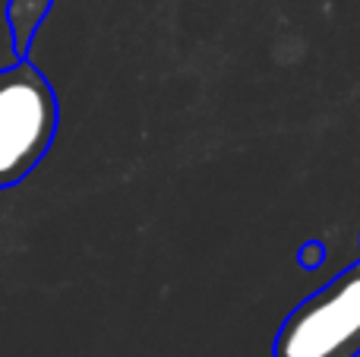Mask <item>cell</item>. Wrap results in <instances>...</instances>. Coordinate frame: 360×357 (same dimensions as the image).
Returning <instances> with one entry per match:
<instances>
[{
  "label": "cell",
  "instance_id": "1",
  "mask_svg": "<svg viewBox=\"0 0 360 357\" xmlns=\"http://www.w3.org/2000/svg\"><path fill=\"white\" fill-rule=\"evenodd\" d=\"M57 95L32 63L0 70V187L19 183L48 152Z\"/></svg>",
  "mask_w": 360,
  "mask_h": 357
},
{
  "label": "cell",
  "instance_id": "2",
  "mask_svg": "<svg viewBox=\"0 0 360 357\" xmlns=\"http://www.w3.org/2000/svg\"><path fill=\"white\" fill-rule=\"evenodd\" d=\"M360 354V259L332 285L300 301L281 323L272 357H357Z\"/></svg>",
  "mask_w": 360,
  "mask_h": 357
}]
</instances>
